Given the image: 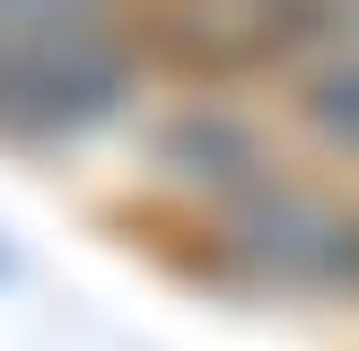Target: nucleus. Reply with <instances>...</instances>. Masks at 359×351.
<instances>
[{
  "label": "nucleus",
  "mask_w": 359,
  "mask_h": 351,
  "mask_svg": "<svg viewBox=\"0 0 359 351\" xmlns=\"http://www.w3.org/2000/svg\"><path fill=\"white\" fill-rule=\"evenodd\" d=\"M307 114H316V132H333V140L359 150V44L333 53V62L307 79Z\"/></svg>",
  "instance_id": "nucleus-3"
},
{
  "label": "nucleus",
  "mask_w": 359,
  "mask_h": 351,
  "mask_svg": "<svg viewBox=\"0 0 359 351\" xmlns=\"http://www.w3.org/2000/svg\"><path fill=\"white\" fill-rule=\"evenodd\" d=\"M245 246L290 281H325V290H359V220L307 193H263L245 211Z\"/></svg>",
  "instance_id": "nucleus-2"
},
{
  "label": "nucleus",
  "mask_w": 359,
  "mask_h": 351,
  "mask_svg": "<svg viewBox=\"0 0 359 351\" xmlns=\"http://www.w3.org/2000/svg\"><path fill=\"white\" fill-rule=\"evenodd\" d=\"M132 88V53L79 9L0 18V132L9 140H70L105 123Z\"/></svg>",
  "instance_id": "nucleus-1"
}]
</instances>
